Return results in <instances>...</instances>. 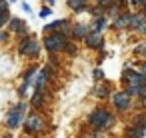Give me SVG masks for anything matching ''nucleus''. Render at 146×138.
<instances>
[{
    "label": "nucleus",
    "mask_w": 146,
    "mask_h": 138,
    "mask_svg": "<svg viewBox=\"0 0 146 138\" xmlns=\"http://www.w3.org/2000/svg\"><path fill=\"white\" fill-rule=\"evenodd\" d=\"M24 110H26V104H24V102H20L16 108H12V110L8 112V116H6V128H8V130H16V128L20 126Z\"/></svg>",
    "instance_id": "39448f33"
},
{
    "label": "nucleus",
    "mask_w": 146,
    "mask_h": 138,
    "mask_svg": "<svg viewBox=\"0 0 146 138\" xmlns=\"http://www.w3.org/2000/svg\"><path fill=\"white\" fill-rule=\"evenodd\" d=\"M130 124H136V126H146V112H138Z\"/></svg>",
    "instance_id": "aec40b11"
},
{
    "label": "nucleus",
    "mask_w": 146,
    "mask_h": 138,
    "mask_svg": "<svg viewBox=\"0 0 146 138\" xmlns=\"http://www.w3.org/2000/svg\"><path fill=\"white\" fill-rule=\"evenodd\" d=\"M72 26H74V24H72V22H70L68 18H64V22H62V26L58 28V34H60L62 38H66V40H70V38H72Z\"/></svg>",
    "instance_id": "dca6fc26"
},
{
    "label": "nucleus",
    "mask_w": 146,
    "mask_h": 138,
    "mask_svg": "<svg viewBox=\"0 0 146 138\" xmlns=\"http://www.w3.org/2000/svg\"><path fill=\"white\" fill-rule=\"evenodd\" d=\"M36 72H38V64H32L26 72H24V82H22V86H20V94L24 96L26 92H28V88H30V84H34V76H36Z\"/></svg>",
    "instance_id": "9d476101"
},
{
    "label": "nucleus",
    "mask_w": 146,
    "mask_h": 138,
    "mask_svg": "<svg viewBox=\"0 0 146 138\" xmlns=\"http://www.w3.org/2000/svg\"><path fill=\"white\" fill-rule=\"evenodd\" d=\"M92 96L98 98V100H106L110 96V86L102 80V82H96V86L92 88Z\"/></svg>",
    "instance_id": "9b49d317"
},
{
    "label": "nucleus",
    "mask_w": 146,
    "mask_h": 138,
    "mask_svg": "<svg viewBox=\"0 0 146 138\" xmlns=\"http://www.w3.org/2000/svg\"><path fill=\"white\" fill-rule=\"evenodd\" d=\"M4 138H12V136H10V134H6V136H4Z\"/></svg>",
    "instance_id": "e433bc0d"
},
{
    "label": "nucleus",
    "mask_w": 146,
    "mask_h": 138,
    "mask_svg": "<svg viewBox=\"0 0 146 138\" xmlns=\"http://www.w3.org/2000/svg\"><path fill=\"white\" fill-rule=\"evenodd\" d=\"M48 16H52V8H42L40 10V18H48Z\"/></svg>",
    "instance_id": "c85d7f7f"
},
{
    "label": "nucleus",
    "mask_w": 146,
    "mask_h": 138,
    "mask_svg": "<svg viewBox=\"0 0 146 138\" xmlns=\"http://www.w3.org/2000/svg\"><path fill=\"white\" fill-rule=\"evenodd\" d=\"M8 38V32H4V30H0V42H2V40H6Z\"/></svg>",
    "instance_id": "7c9ffc66"
},
{
    "label": "nucleus",
    "mask_w": 146,
    "mask_h": 138,
    "mask_svg": "<svg viewBox=\"0 0 146 138\" xmlns=\"http://www.w3.org/2000/svg\"><path fill=\"white\" fill-rule=\"evenodd\" d=\"M84 44H86L88 48H92V50H100V48L104 46V38H102V32H98V30H92V28H90L88 36L84 38Z\"/></svg>",
    "instance_id": "6e6552de"
},
{
    "label": "nucleus",
    "mask_w": 146,
    "mask_h": 138,
    "mask_svg": "<svg viewBox=\"0 0 146 138\" xmlns=\"http://www.w3.org/2000/svg\"><path fill=\"white\" fill-rule=\"evenodd\" d=\"M138 72H140V74H144V76H146V62H144V64H142V66H140V70H138Z\"/></svg>",
    "instance_id": "2f4dec72"
},
{
    "label": "nucleus",
    "mask_w": 146,
    "mask_h": 138,
    "mask_svg": "<svg viewBox=\"0 0 146 138\" xmlns=\"http://www.w3.org/2000/svg\"><path fill=\"white\" fill-rule=\"evenodd\" d=\"M130 4H132V6H138V8H142V6L146 4V0H130Z\"/></svg>",
    "instance_id": "c756f323"
},
{
    "label": "nucleus",
    "mask_w": 146,
    "mask_h": 138,
    "mask_svg": "<svg viewBox=\"0 0 146 138\" xmlns=\"http://www.w3.org/2000/svg\"><path fill=\"white\" fill-rule=\"evenodd\" d=\"M66 6L72 12H82V10H88V0H68Z\"/></svg>",
    "instance_id": "2eb2a0df"
},
{
    "label": "nucleus",
    "mask_w": 146,
    "mask_h": 138,
    "mask_svg": "<svg viewBox=\"0 0 146 138\" xmlns=\"http://www.w3.org/2000/svg\"><path fill=\"white\" fill-rule=\"evenodd\" d=\"M106 26V16H100V18H94V26H92V30H98V32H102V28Z\"/></svg>",
    "instance_id": "412c9836"
},
{
    "label": "nucleus",
    "mask_w": 146,
    "mask_h": 138,
    "mask_svg": "<svg viewBox=\"0 0 146 138\" xmlns=\"http://www.w3.org/2000/svg\"><path fill=\"white\" fill-rule=\"evenodd\" d=\"M22 10H24V12H30V10H32V8H30V6H28V4H26V2H24V4H22Z\"/></svg>",
    "instance_id": "473e14b6"
},
{
    "label": "nucleus",
    "mask_w": 146,
    "mask_h": 138,
    "mask_svg": "<svg viewBox=\"0 0 146 138\" xmlns=\"http://www.w3.org/2000/svg\"><path fill=\"white\" fill-rule=\"evenodd\" d=\"M112 104H114V108L118 112H128L130 110V104H132V98L124 90H120V92H114L112 94Z\"/></svg>",
    "instance_id": "423d86ee"
},
{
    "label": "nucleus",
    "mask_w": 146,
    "mask_h": 138,
    "mask_svg": "<svg viewBox=\"0 0 146 138\" xmlns=\"http://www.w3.org/2000/svg\"><path fill=\"white\" fill-rule=\"evenodd\" d=\"M110 110L108 108H104V106H98V108H94L90 114H88V122L94 126V128H100L102 130V126L106 124V120L110 118Z\"/></svg>",
    "instance_id": "20e7f679"
},
{
    "label": "nucleus",
    "mask_w": 146,
    "mask_h": 138,
    "mask_svg": "<svg viewBox=\"0 0 146 138\" xmlns=\"http://www.w3.org/2000/svg\"><path fill=\"white\" fill-rule=\"evenodd\" d=\"M134 52H136V56L146 58V42H138V44H136V48H134Z\"/></svg>",
    "instance_id": "5701e85b"
},
{
    "label": "nucleus",
    "mask_w": 146,
    "mask_h": 138,
    "mask_svg": "<svg viewBox=\"0 0 146 138\" xmlns=\"http://www.w3.org/2000/svg\"><path fill=\"white\" fill-rule=\"evenodd\" d=\"M90 10V14L94 16V18H100V16H106V10H102L100 6H94V8H88Z\"/></svg>",
    "instance_id": "b1692460"
},
{
    "label": "nucleus",
    "mask_w": 146,
    "mask_h": 138,
    "mask_svg": "<svg viewBox=\"0 0 146 138\" xmlns=\"http://www.w3.org/2000/svg\"><path fill=\"white\" fill-rule=\"evenodd\" d=\"M42 46L48 50V54H60V52H64L66 38H62L58 32H54V34H46V38H44Z\"/></svg>",
    "instance_id": "f03ea898"
},
{
    "label": "nucleus",
    "mask_w": 146,
    "mask_h": 138,
    "mask_svg": "<svg viewBox=\"0 0 146 138\" xmlns=\"http://www.w3.org/2000/svg\"><path fill=\"white\" fill-rule=\"evenodd\" d=\"M124 138H126V136H124Z\"/></svg>",
    "instance_id": "58836bf2"
},
{
    "label": "nucleus",
    "mask_w": 146,
    "mask_h": 138,
    "mask_svg": "<svg viewBox=\"0 0 146 138\" xmlns=\"http://www.w3.org/2000/svg\"><path fill=\"white\" fill-rule=\"evenodd\" d=\"M94 2H96V6H100L102 10H108L110 6L116 4V0H94Z\"/></svg>",
    "instance_id": "4be33fe9"
},
{
    "label": "nucleus",
    "mask_w": 146,
    "mask_h": 138,
    "mask_svg": "<svg viewBox=\"0 0 146 138\" xmlns=\"http://www.w3.org/2000/svg\"><path fill=\"white\" fill-rule=\"evenodd\" d=\"M132 14L134 12H130V10H122L120 16L112 22V28H116V30H128L130 24H132Z\"/></svg>",
    "instance_id": "1a4fd4ad"
},
{
    "label": "nucleus",
    "mask_w": 146,
    "mask_h": 138,
    "mask_svg": "<svg viewBox=\"0 0 146 138\" xmlns=\"http://www.w3.org/2000/svg\"><path fill=\"white\" fill-rule=\"evenodd\" d=\"M88 32H90V26L88 24H74L72 26V40L74 42H80V40H84L88 36Z\"/></svg>",
    "instance_id": "f8f14e48"
},
{
    "label": "nucleus",
    "mask_w": 146,
    "mask_h": 138,
    "mask_svg": "<svg viewBox=\"0 0 146 138\" xmlns=\"http://www.w3.org/2000/svg\"><path fill=\"white\" fill-rule=\"evenodd\" d=\"M120 12H122V8H120L118 4H114V6H110V8L106 10V14H108V16L112 18V22H114V20H116V18L120 16Z\"/></svg>",
    "instance_id": "6ab92c4d"
},
{
    "label": "nucleus",
    "mask_w": 146,
    "mask_h": 138,
    "mask_svg": "<svg viewBox=\"0 0 146 138\" xmlns=\"http://www.w3.org/2000/svg\"><path fill=\"white\" fill-rule=\"evenodd\" d=\"M44 4H48V6H52V4H54V0H44Z\"/></svg>",
    "instance_id": "c9c22d12"
},
{
    "label": "nucleus",
    "mask_w": 146,
    "mask_h": 138,
    "mask_svg": "<svg viewBox=\"0 0 146 138\" xmlns=\"http://www.w3.org/2000/svg\"><path fill=\"white\" fill-rule=\"evenodd\" d=\"M24 26H26V22H24V20H20V18H10V22H8V28H10V30H8V32L18 34Z\"/></svg>",
    "instance_id": "f3484780"
},
{
    "label": "nucleus",
    "mask_w": 146,
    "mask_h": 138,
    "mask_svg": "<svg viewBox=\"0 0 146 138\" xmlns=\"http://www.w3.org/2000/svg\"><path fill=\"white\" fill-rule=\"evenodd\" d=\"M114 122H116V118H114V114H110V118H108V120H106V124L102 126V132H104V130H110V128L114 126Z\"/></svg>",
    "instance_id": "bb28decb"
},
{
    "label": "nucleus",
    "mask_w": 146,
    "mask_h": 138,
    "mask_svg": "<svg viewBox=\"0 0 146 138\" xmlns=\"http://www.w3.org/2000/svg\"><path fill=\"white\" fill-rule=\"evenodd\" d=\"M16 50H18V54H20V56L30 58V60H36V58H38V54H40V50H42V46H40V42H36L32 36H28V38L18 40Z\"/></svg>",
    "instance_id": "f257e3e1"
},
{
    "label": "nucleus",
    "mask_w": 146,
    "mask_h": 138,
    "mask_svg": "<svg viewBox=\"0 0 146 138\" xmlns=\"http://www.w3.org/2000/svg\"><path fill=\"white\" fill-rule=\"evenodd\" d=\"M8 12V0H0V14Z\"/></svg>",
    "instance_id": "cd10ccee"
},
{
    "label": "nucleus",
    "mask_w": 146,
    "mask_h": 138,
    "mask_svg": "<svg viewBox=\"0 0 146 138\" xmlns=\"http://www.w3.org/2000/svg\"><path fill=\"white\" fill-rule=\"evenodd\" d=\"M122 80H124L128 86H144V84H146V76L140 74V72H136L134 68H124Z\"/></svg>",
    "instance_id": "0eeeda50"
},
{
    "label": "nucleus",
    "mask_w": 146,
    "mask_h": 138,
    "mask_svg": "<svg viewBox=\"0 0 146 138\" xmlns=\"http://www.w3.org/2000/svg\"><path fill=\"white\" fill-rule=\"evenodd\" d=\"M92 76H94V80H96V82H102V78H104V72H102L100 68H94V70H92Z\"/></svg>",
    "instance_id": "a878e982"
},
{
    "label": "nucleus",
    "mask_w": 146,
    "mask_h": 138,
    "mask_svg": "<svg viewBox=\"0 0 146 138\" xmlns=\"http://www.w3.org/2000/svg\"><path fill=\"white\" fill-rule=\"evenodd\" d=\"M140 104H142V106L146 108V96H142V98H140Z\"/></svg>",
    "instance_id": "f704fd0d"
},
{
    "label": "nucleus",
    "mask_w": 146,
    "mask_h": 138,
    "mask_svg": "<svg viewBox=\"0 0 146 138\" xmlns=\"http://www.w3.org/2000/svg\"><path fill=\"white\" fill-rule=\"evenodd\" d=\"M140 14H142V16H144V18H146V4H144V6H142V8H140Z\"/></svg>",
    "instance_id": "72a5a7b5"
},
{
    "label": "nucleus",
    "mask_w": 146,
    "mask_h": 138,
    "mask_svg": "<svg viewBox=\"0 0 146 138\" xmlns=\"http://www.w3.org/2000/svg\"><path fill=\"white\" fill-rule=\"evenodd\" d=\"M24 130H26V134L30 136V134H40V132H44L46 130V120L42 118V116H38V114H28L26 116V120H24Z\"/></svg>",
    "instance_id": "7ed1b4c3"
},
{
    "label": "nucleus",
    "mask_w": 146,
    "mask_h": 138,
    "mask_svg": "<svg viewBox=\"0 0 146 138\" xmlns=\"http://www.w3.org/2000/svg\"><path fill=\"white\" fill-rule=\"evenodd\" d=\"M22 138H30V136H28V134H26V136H22Z\"/></svg>",
    "instance_id": "4c0bfd02"
},
{
    "label": "nucleus",
    "mask_w": 146,
    "mask_h": 138,
    "mask_svg": "<svg viewBox=\"0 0 146 138\" xmlns=\"http://www.w3.org/2000/svg\"><path fill=\"white\" fill-rule=\"evenodd\" d=\"M130 28H132L134 32H138V34L146 32V18H144L140 12H134V14H132V24H130Z\"/></svg>",
    "instance_id": "4468645a"
},
{
    "label": "nucleus",
    "mask_w": 146,
    "mask_h": 138,
    "mask_svg": "<svg viewBox=\"0 0 146 138\" xmlns=\"http://www.w3.org/2000/svg\"><path fill=\"white\" fill-rule=\"evenodd\" d=\"M46 98H48V94H46L44 90H34V92H32V98H30V106H32L34 110H40V108L44 106Z\"/></svg>",
    "instance_id": "ddd939ff"
},
{
    "label": "nucleus",
    "mask_w": 146,
    "mask_h": 138,
    "mask_svg": "<svg viewBox=\"0 0 146 138\" xmlns=\"http://www.w3.org/2000/svg\"><path fill=\"white\" fill-rule=\"evenodd\" d=\"M8 22H10V12L0 14V30H2V26H4V24H8Z\"/></svg>",
    "instance_id": "393cba45"
},
{
    "label": "nucleus",
    "mask_w": 146,
    "mask_h": 138,
    "mask_svg": "<svg viewBox=\"0 0 146 138\" xmlns=\"http://www.w3.org/2000/svg\"><path fill=\"white\" fill-rule=\"evenodd\" d=\"M64 52H66V54H70V56H76V52H78V46H76V42H74V40H66Z\"/></svg>",
    "instance_id": "a211bd4d"
}]
</instances>
